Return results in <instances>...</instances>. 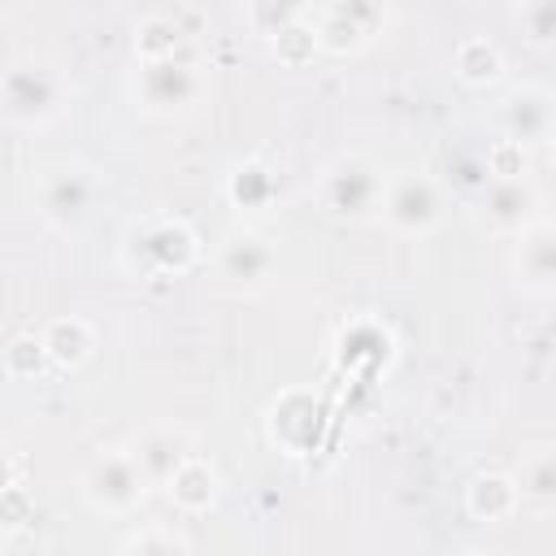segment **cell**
<instances>
[{
	"mask_svg": "<svg viewBox=\"0 0 556 556\" xmlns=\"http://www.w3.org/2000/svg\"><path fill=\"white\" fill-rule=\"evenodd\" d=\"M143 491H148V478L126 447L100 452L83 473V495L100 513H130L143 500Z\"/></svg>",
	"mask_w": 556,
	"mask_h": 556,
	"instance_id": "6da1fadb",
	"label": "cell"
},
{
	"mask_svg": "<svg viewBox=\"0 0 556 556\" xmlns=\"http://www.w3.org/2000/svg\"><path fill=\"white\" fill-rule=\"evenodd\" d=\"M61 109V83L43 65H17L0 74V113L22 126H43Z\"/></svg>",
	"mask_w": 556,
	"mask_h": 556,
	"instance_id": "7a4b0ae2",
	"label": "cell"
},
{
	"mask_svg": "<svg viewBox=\"0 0 556 556\" xmlns=\"http://www.w3.org/2000/svg\"><path fill=\"white\" fill-rule=\"evenodd\" d=\"M130 252L143 261V274H182L200 256V239L178 217H152L130 235Z\"/></svg>",
	"mask_w": 556,
	"mask_h": 556,
	"instance_id": "3957f363",
	"label": "cell"
},
{
	"mask_svg": "<svg viewBox=\"0 0 556 556\" xmlns=\"http://www.w3.org/2000/svg\"><path fill=\"white\" fill-rule=\"evenodd\" d=\"M382 200V178L365 156H343L321 178V204L334 217H369Z\"/></svg>",
	"mask_w": 556,
	"mask_h": 556,
	"instance_id": "277c9868",
	"label": "cell"
},
{
	"mask_svg": "<svg viewBox=\"0 0 556 556\" xmlns=\"http://www.w3.org/2000/svg\"><path fill=\"white\" fill-rule=\"evenodd\" d=\"M382 217L404 235H426L443 217V195L426 174H400L382 187Z\"/></svg>",
	"mask_w": 556,
	"mask_h": 556,
	"instance_id": "5b68a950",
	"label": "cell"
},
{
	"mask_svg": "<svg viewBox=\"0 0 556 556\" xmlns=\"http://www.w3.org/2000/svg\"><path fill=\"white\" fill-rule=\"evenodd\" d=\"M135 96L148 113H182L195 96H200V74L174 56L165 61H143L139 70V83H135Z\"/></svg>",
	"mask_w": 556,
	"mask_h": 556,
	"instance_id": "8992f818",
	"label": "cell"
},
{
	"mask_svg": "<svg viewBox=\"0 0 556 556\" xmlns=\"http://www.w3.org/2000/svg\"><path fill=\"white\" fill-rule=\"evenodd\" d=\"M91 200H96V182H91V174L78 169V165L52 169V174L39 182V213H43V222H52L56 230L78 226V222L87 217Z\"/></svg>",
	"mask_w": 556,
	"mask_h": 556,
	"instance_id": "52a82bcc",
	"label": "cell"
},
{
	"mask_svg": "<svg viewBox=\"0 0 556 556\" xmlns=\"http://www.w3.org/2000/svg\"><path fill=\"white\" fill-rule=\"evenodd\" d=\"M269 439L287 452V456H304L317 447V430H321V404L308 391H287L282 400H274L269 417Z\"/></svg>",
	"mask_w": 556,
	"mask_h": 556,
	"instance_id": "ba28073f",
	"label": "cell"
},
{
	"mask_svg": "<svg viewBox=\"0 0 556 556\" xmlns=\"http://www.w3.org/2000/svg\"><path fill=\"white\" fill-rule=\"evenodd\" d=\"M517 287L530 295H547L556 287V235L543 217L517 230Z\"/></svg>",
	"mask_w": 556,
	"mask_h": 556,
	"instance_id": "9c48e42d",
	"label": "cell"
},
{
	"mask_svg": "<svg viewBox=\"0 0 556 556\" xmlns=\"http://www.w3.org/2000/svg\"><path fill=\"white\" fill-rule=\"evenodd\" d=\"M482 213L495 230H526L530 222H539V191L530 187V178H491V187L482 191Z\"/></svg>",
	"mask_w": 556,
	"mask_h": 556,
	"instance_id": "30bf717a",
	"label": "cell"
},
{
	"mask_svg": "<svg viewBox=\"0 0 556 556\" xmlns=\"http://www.w3.org/2000/svg\"><path fill=\"white\" fill-rule=\"evenodd\" d=\"M504 139H517L521 148L552 139V91L547 87H517L504 100Z\"/></svg>",
	"mask_w": 556,
	"mask_h": 556,
	"instance_id": "8fae6325",
	"label": "cell"
},
{
	"mask_svg": "<svg viewBox=\"0 0 556 556\" xmlns=\"http://www.w3.org/2000/svg\"><path fill=\"white\" fill-rule=\"evenodd\" d=\"M130 456H135V465L143 469V478H148V486H152V482H165L191 452H187L182 430H174V426H152V430L139 434V443L130 447Z\"/></svg>",
	"mask_w": 556,
	"mask_h": 556,
	"instance_id": "7c38bea8",
	"label": "cell"
},
{
	"mask_svg": "<svg viewBox=\"0 0 556 556\" xmlns=\"http://www.w3.org/2000/svg\"><path fill=\"white\" fill-rule=\"evenodd\" d=\"M521 504V491L508 473H478L465 486V508L473 521H508Z\"/></svg>",
	"mask_w": 556,
	"mask_h": 556,
	"instance_id": "4fadbf2b",
	"label": "cell"
},
{
	"mask_svg": "<svg viewBox=\"0 0 556 556\" xmlns=\"http://www.w3.org/2000/svg\"><path fill=\"white\" fill-rule=\"evenodd\" d=\"M217 269L230 282H261L274 269V248L265 239H256V235H235L230 243H222Z\"/></svg>",
	"mask_w": 556,
	"mask_h": 556,
	"instance_id": "5bb4252c",
	"label": "cell"
},
{
	"mask_svg": "<svg viewBox=\"0 0 556 556\" xmlns=\"http://www.w3.org/2000/svg\"><path fill=\"white\" fill-rule=\"evenodd\" d=\"M165 486H169V500H174L182 513H204V508L217 500V469H213L208 460H200V456H187V460L165 478Z\"/></svg>",
	"mask_w": 556,
	"mask_h": 556,
	"instance_id": "9a60e30c",
	"label": "cell"
},
{
	"mask_svg": "<svg viewBox=\"0 0 556 556\" xmlns=\"http://www.w3.org/2000/svg\"><path fill=\"white\" fill-rule=\"evenodd\" d=\"M39 339H43L48 361L61 365V369H78V365L91 356V348H96L91 326H87L83 317H56V321H48V330H43Z\"/></svg>",
	"mask_w": 556,
	"mask_h": 556,
	"instance_id": "2e32d148",
	"label": "cell"
},
{
	"mask_svg": "<svg viewBox=\"0 0 556 556\" xmlns=\"http://www.w3.org/2000/svg\"><path fill=\"white\" fill-rule=\"evenodd\" d=\"M504 74V52L491 39H465L456 48V78L469 87H491Z\"/></svg>",
	"mask_w": 556,
	"mask_h": 556,
	"instance_id": "e0dca14e",
	"label": "cell"
},
{
	"mask_svg": "<svg viewBox=\"0 0 556 556\" xmlns=\"http://www.w3.org/2000/svg\"><path fill=\"white\" fill-rule=\"evenodd\" d=\"M226 195H230V204L243 213H256V208H265L269 200H274V174L265 169V165H256V161H248V165H239L230 178H226Z\"/></svg>",
	"mask_w": 556,
	"mask_h": 556,
	"instance_id": "ac0fdd59",
	"label": "cell"
},
{
	"mask_svg": "<svg viewBox=\"0 0 556 556\" xmlns=\"http://www.w3.org/2000/svg\"><path fill=\"white\" fill-rule=\"evenodd\" d=\"M178 43H182V35H178V26L165 13H152V17H143L135 26V52H139V61H165V56L178 52Z\"/></svg>",
	"mask_w": 556,
	"mask_h": 556,
	"instance_id": "d6986e66",
	"label": "cell"
},
{
	"mask_svg": "<svg viewBox=\"0 0 556 556\" xmlns=\"http://www.w3.org/2000/svg\"><path fill=\"white\" fill-rule=\"evenodd\" d=\"M517 26L521 39L539 52H547L556 43V0H521L517 4Z\"/></svg>",
	"mask_w": 556,
	"mask_h": 556,
	"instance_id": "ffe728a7",
	"label": "cell"
},
{
	"mask_svg": "<svg viewBox=\"0 0 556 556\" xmlns=\"http://www.w3.org/2000/svg\"><path fill=\"white\" fill-rule=\"evenodd\" d=\"M517 482V491H521V500L530 495V500H539V504H547L552 495H556V456L547 452V447H539V452H530L526 460H521V478H513Z\"/></svg>",
	"mask_w": 556,
	"mask_h": 556,
	"instance_id": "44dd1931",
	"label": "cell"
},
{
	"mask_svg": "<svg viewBox=\"0 0 556 556\" xmlns=\"http://www.w3.org/2000/svg\"><path fill=\"white\" fill-rule=\"evenodd\" d=\"M317 48H321L317 43V30H308L304 22H291V26L274 30V52H278L282 65H304V61H313Z\"/></svg>",
	"mask_w": 556,
	"mask_h": 556,
	"instance_id": "7402d4cb",
	"label": "cell"
},
{
	"mask_svg": "<svg viewBox=\"0 0 556 556\" xmlns=\"http://www.w3.org/2000/svg\"><path fill=\"white\" fill-rule=\"evenodd\" d=\"M43 365H48V352H43V339H35V334H17L4 348V369L13 378H35Z\"/></svg>",
	"mask_w": 556,
	"mask_h": 556,
	"instance_id": "603a6c76",
	"label": "cell"
},
{
	"mask_svg": "<svg viewBox=\"0 0 556 556\" xmlns=\"http://www.w3.org/2000/svg\"><path fill=\"white\" fill-rule=\"evenodd\" d=\"M486 174L491 178H521L526 174V148L517 143V139H495L491 148H486Z\"/></svg>",
	"mask_w": 556,
	"mask_h": 556,
	"instance_id": "cb8c5ba5",
	"label": "cell"
},
{
	"mask_svg": "<svg viewBox=\"0 0 556 556\" xmlns=\"http://www.w3.org/2000/svg\"><path fill=\"white\" fill-rule=\"evenodd\" d=\"M304 9H308V0H256V22L274 35L282 26H291V22H300Z\"/></svg>",
	"mask_w": 556,
	"mask_h": 556,
	"instance_id": "d4e9b609",
	"label": "cell"
},
{
	"mask_svg": "<svg viewBox=\"0 0 556 556\" xmlns=\"http://www.w3.org/2000/svg\"><path fill=\"white\" fill-rule=\"evenodd\" d=\"M30 521V500L22 486H0V530H22Z\"/></svg>",
	"mask_w": 556,
	"mask_h": 556,
	"instance_id": "484cf974",
	"label": "cell"
},
{
	"mask_svg": "<svg viewBox=\"0 0 556 556\" xmlns=\"http://www.w3.org/2000/svg\"><path fill=\"white\" fill-rule=\"evenodd\" d=\"M122 547L126 552H187L191 543L182 534H174V530H148V534H130Z\"/></svg>",
	"mask_w": 556,
	"mask_h": 556,
	"instance_id": "4316f807",
	"label": "cell"
},
{
	"mask_svg": "<svg viewBox=\"0 0 556 556\" xmlns=\"http://www.w3.org/2000/svg\"><path fill=\"white\" fill-rule=\"evenodd\" d=\"M13 482V460H9V447L0 443V486H9Z\"/></svg>",
	"mask_w": 556,
	"mask_h": 556,
	"instance_id": "83f0119b",
	"label": "cell"
},
{
	"mask_svg": "<svg viewBox=\"0 0 556 556\" xmlns=\"http://www.w3.org/2000/svg\"><path fill=\"white\" fill-rule=\"evenodd\" d=\"M508 4H521V0H508Z\"/></svg>",
	"mask_w": 556,
	"mask_h": 556,
	"instance_id": "f1b7e54d",
	"label": "cell"
},
{
	"mask_svg": "<svg viewBox=\"0 0 556 556\" xmlns=\"http://www.w3.org/2000/svg\"><path fill=\"white\" fill-rule=\"evenodd\" d=\"M187 4H200V0H187Z\"/></svg>",
	"mask_w": 556,
	"mask_h": 556,
	"instance_id": "f546056e",
	"label": "cell"
}]
</instances>
